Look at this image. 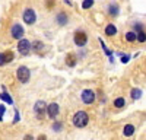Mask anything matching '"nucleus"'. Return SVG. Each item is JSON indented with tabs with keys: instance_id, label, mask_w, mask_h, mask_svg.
I'll use <instances>...</instances> for the list:
<instances>
[{
	"instance_id": "nucleus-7",
	"label": "nucleus",
	"mask_w": 146,
	"mask_h": 140,
	"mask_svg": "<svg viewBox=\"0 0 146 140\" xmlns=\"http://www.w3.org/2000/svg\"><path fill=\"white\" fill-rule=\"evenodd\" d=\"M95 98H96V95H95V92H94L92 89H83L82 93H80V99H82V102H83V104H86V105L94 104V102H95Z\"/></svg>"
},
{
	"instance_id": "nucleus-8",
	"label": "nucleus",
	"mask_w": 146,
	"mask_h": 140,
	"mask_svg": "<svg viewBox=\"0 0 146 140\" xmlns=\"http://www.w3.org/2000/svg\"><path fill=\"white\" fill-rule=\"evenodd\" d=\"M73 41L78 47H85L88 42V34L85 31H76L75 35H73Z\"/></svg>"
},
{
	"instance_id": "nucleus-1",
	"label": "nucleus",
	"mask_w": 146,
	"mask_h": 140,
	"mask_svg": "<svg viewBox=\"0 0 146 140\" xmlns=\"http://www.w3.org/2000/svg\"><path fill=\"white\" fill-rule=\"evenodd\" d=\"M72 123H73V125L78 127V128L86 127L88 123H89V115H88V112H86V111H78L75 115H73Z\"/></svg>"
},
{
	"instance_id": "nucleus-13",
	"label": "nucleus",
	"mask_w": 146,
	"mask_h": 140,
	"mask_svg": "<svg viewBox=\"0 0 146 140\" xmlns=\"http://www.w3.org/2000/svg\"><path fill=\"white\" fill-rule=\"evenodd\" d=\"M105 35H108V37H114V35L117 34V26L114 25V23H108V25L105 26L104 29Z\"/></svg>"
},
{
	"instance_id": "nucleus-29",
	"label": "nucleus",
	"mask_w": 146,
	"mask_h": 140,
	"mask_svg": "<svg viewBox=\"0 0 146 140\" xmlns=\"http://www.w3.org/2000/svg\"><path fill=\"white\" fill-rule=\"evenodd\" d=\"M5 57H3V53H0V66H5Z\"/></svg>"
},
{
	"instance_id": "nucleus-21",
	"label": "nucleus",
	"mask_w": 146,
	"mask_h": 140,
	"mask_svg": "<svg viewBox=\"0 0 146 140\" xmlns=\"http://www.w3.org/2000/svg\"><path fill=\"white\" fill-rule=\"evenodd\" d=\"M94 0H83L82 2V9H91L94 6Z\"/></svg>"
},
{
	"instance_id": "nucleus-32",
	"label": "nucleus",
	"mask_w": 146,
	"mask_h": 140,
	"mask_svg": "<svg viewBox=\"0 0 146 140\" xmlns=\"http://www.w3.org/2000/svg\"><path fill=\"white\" fill-rule=\"evenodd\" d=\"M0 121H3V115H0Z\"/></svg>"
},
{
	"instance_id": "nucleus-25",
	"label": "nucleus",
	"mask_w": 146,
	"mask_h": 140,
	"mask_svg": "<svg viewBox=\"0 0 146 140\" xmlns=\"http://www.w3.org/2000/svg\"><path fill=\"white\" fill-rule=\"evenodd\" d=\"M133 31H135V32L137 34V32L145 31V29H143V25H142V23H139V22H137V23H135V26H133Z\"/></svg>"
},
{
	"instance_id": "nucleus-9",
	"label": "nucleus",
	"mask_w": 146,
	"mask_h": 140,
	"mask_svg": "<svg viewBox=\"0 0 146 140\" xmlns=\"http://www.w3.org/2000/svg\"><path fill=\"white\" fill-rule=\"evenodd\" d=\"M60 112V107H58V104L56 102H51L50 105H47V117L50 120H56L57 118V115Z\"/></svg>"
},
{
	"instance_id": "nucleus-12",
	"label": "nucleus",
	"mask_w": 146,
	"mask_h": 140,
	"mask_svg": "<svg viewBox=\"0 0 146 140\" xmlns=\"http://www.w3.org/2000/svg\"><path fill=\"white\" fill-rule=\"evenodd\" d=\"M76 63H78V57H76V54L69 53V54L66 55V64H67L69 67H75Z\"/></svg>"
},
{
	"instance_id": "nucleus-30",
	"label": "nucleus",
	"mask_w": 146,
	"mask_h": 140,
	"mask_svg": "<svg viewBox=\"0 0 146 140\" xmlns=\"http://www.w3.org/2000/svg\"><path fill=\"white\" fill-rule=\"evenodd\" d=\"M23 140H34V137H32L31 134H27L25 137H23Z\"/></svg>"
},
{
	"instance_id": "nucleus-16",
	"label": "nucleus",
	"mask_w": 146,
	"mask_h": 140,
	"mask_svg": "<svg viewBox=\"0 0 146 140\" xmlns=\"http://www.w3.org/2000/svg\"><path fill=\"white\" fill-rule=\"evenodd\" d=\"M142 90L139 89V88H133L131 90H130V98L133 99V101H137V99H140L142 98Z\"/></svg>"
},
{
	"instance_id": "nucleus-18",
	"label": "nucleus",
	"mask_w": 146,
	"mask_h": 140,
	"mask_svg": "<svg viewBox=\"0 0 146 140\" xmlns=\"http://www.w3.org/2000/svg\"><path fill=\"white\" fill-rule=\"evenodd\" d=\"M124 38H126L127 42H135V41H137V34L135 31H129V32H126Z\"/></svg>"
},
{
	"instance_id": "nucleus-14",
	"label": "nucleus",
	"mask_w": 146,
	"mask_h": 140,
	"mask_svg": "<svg viewBox=\"0 0 146 140\" xmlns=\"http://www.w3.org/2000/svg\"><path fill=\"white\" fill-rule=\"evenodd\" d=\"M0 99H2L3 102H6V104H9V105L13 104V99H12V96L7 93V90H6V88H5V86H3V92L0 93Z\"/></svg>"
},
{
	"instance_id": "nucleus-19",
	"label": "nucleus",
	"mask_w": 146,
	"mask_h": 140,
	"mask_svg": "<svg viewBox=\"0 0 146 140\" xmlns=\"http://www.w3.org/2000/svg\"><path fill=\"white\" fill-rule=\"evenodd\" d=\"M113 105H114L115 108H124V105H126V99H124L123 96L115 98V99H114V102H113Z\"/></svg>"
},
{
	"instance_id": "nucleus-31",
	"label": "nucleus",
	"mask_w": 146,
	"mask_h": 140,
	"mask_svg": "<svg viewBox=\"0 0 146 140\" xmlns=\"http://www.w3.org/2000/svg\"><path fill=\"white\" fill-rule=\"evenodd\" d=\"M36 140H47V137H45L44 134H41V136H38V137H36Z\"/></svg>"
},
{
	"instance_id": "nucleus-28",
	"label": "nucleus",
	"mask_w": 146,
	"mask_h": 140,
	"mask_svg": "<svg viewBox=\"0 0 146 140\" xmlns=\"http://www.w3.org/2000/svg\"><path fill=\"white\" fill-rule=\"evenodd\" d=\"M53 6H54V0H47V7L51 9Z\"/></svg>"
},
{
	"instance_id": "nucleus-26",
	"label": "nucleus",
	"mask_w": 146,
	"mask_h": 140,
	"mask_svg": "<svg viewBox=\"0 0 146 140\" xmlns=\"http://www.w3.org/2000/svg\"><path fill=\"white\" fill-rule=\"evenodd\" d=\"M130 58H131V55H129V54H123V55H121V63H129L130 61Z\"/></svg>"
},
{
	"instance_id": "nucleus-15",
	"label": "nucleus",
	"mask_w": 146,
	"mask_h": 140,
	"mask_svg": "<svg viewBox=\"0 0 146 140\" xmlns=\"http://www.w3.org/2000/svg\"><path fill=\"white\" fill-rule=\"evenodd\" d=\"M135 130H136V128H135V125H133V124H126L124 128H123V134L126 137H131L133 134H135Z\"/></svg>"
},
{
	"instance_id": "nucleus-20",
	"label": "nucleus",
	"mask_w": 146,
	"mask_h": 140,
	"mask_svg": "<svg viewBox=\"0 0 146 140\" xmlns=\"http://www.w3.org/2000/svg\"><path fill=\"white\" fill-rule=\"evenodd\" d=\"M3 57H5V63H10V61H13V58H15V54L12 53V51H5L3 53Z\"/></svg>"
},
{
	"instance_id": "nucleus-10",
	"label": "nucleus",
	"mask_w": 146,
	"mask_h": 140,
	"mask_svg": "<svg viewBox=\"0 0 146 140\" xmlns=\"http://www.w3.org/2000/svg\"><path fill=\"white\" fill-rule=\"evenodd\" d=\"M56 22L60 26H66L69 23V16H67L66 12H58V13L56 15Z\"/></svg>"
},
{
	"instance_id": "nucleus-23",
	"label": "nucleus",
	"mask_w": 146,
	"mask_h": 140,
	"mask_svg": "<svg viewBox=\"0 0 146 140\" xmlns=\"http://www.w3.org/2000/svg\"><path fill=\"white\" fill-rule=\"evenodd\" d=\"M100 44H101V47H102V50H104V53H105V54H107L108 57H113V53H111V51H110V50L107 48V45L104 44V41H102V40H100Z\"/></svg>"
},
{
	"instance_id": "nucleus-22",
	"label": "nucleus",
	"mask_w": 146,
	"mask_h": 140,
	"mask_svg": "<svg viewBox=\"0 0 146 140\" xmlns=\"http://www.w3.org/2000/svg\"><path fill=\"white\" fill-rule=\"evenodd\" d=\"M137 41H139L140 44L146 42V32H145V31H140V32H137Z\"/></svg>"
},
{
	"instance_id": "nucleus-5",
	"label": "nucleus",
	"mask_w": 146,
	"mask_h": 140,
	"mask_svg": "<svg viewBox=\"0 0 146 140\" xmlns=\"http://www.w3.org/2000/svg\"><path fill=\"white\" fill-rule=\"evenodd\" d=\"M34 112L36 115V118L42 120L45 117V114H47V104L44 101H36L35 105H34Z\"/></svg>"
},
{
	"instance_id": "nucleus-11",
	"label": "nucleus",
	"mask_w": 146,
	"mask_h": 140,
	"mask_svg": "<svg viewBox=\"0 0 146 140\" xmlns=\"http://www.w3.org/2000/svg\"><path fill=\"white\" fill-rule=\"evenodd\" d=\"M107 10H108V15L113 16V18H117L120 15V6L117 3H110Z\"/></svg>"
},
{
	"instance_id": "nucleus-27",
	"label": "nucleus",
	"mask_w": 146,
	"mask_h": 140,
	"mask_svg": "<svg viewBox=\"0 0 146 140\" xmlns=\"http://www.w3.org/2000/svg\"><path fill=\"white\" fill-rule=\"evenodd\" d=\"M6 114V107L3 104H0V115H5Z\"/></svg>"
},
{
	"instance_id": "nucleus-6",
	"label": "nucleus",
	"mask_w": 146,
	"mask_h": 140,
	"mask_svg": "<svg viewBox=\"0 0 146 140\" xmlns=\"http://www.w3.org/2000/svg\"><path fill=\"white\" fill-rule=\"evenodd\" d=\"M23 35H25V29H23V26L21 25V23H13L10 28V37L15 38V40H22Z\"/></svg>"
},
{
	"instance_id": "nucleus-2",
	"label": "nucleus",
	"mask_w": 146,
	"mask_h": 140,
	"mask_svg": "<svg viewBox=\"0 0 146 140\" xmlns=\"http://www.w3.org/2000/svg\"><path fill=\"white\" fill-rule=\"evenodd\" d=\"M16 77L21 83H28L31 79V70L27 66H19L16 70Z\"/></svg>"
},
{
	"instance_id": "nucleus-4",
	"label": "nucleus",
	"mask_w": 146,
	"mask_h": 140,
	"mask_svg": "<svg viewBox=\"0 0 146 140\" xmlns=\"http://www.w3.org/2000/svg\"><path fill=\"white\" fill-rule=\"evenodd\" d=\"M22 20L27 23V25H34L36 22V13L32 7H27L22 13Z\"/></svg>"
},
{
	"instance_id": "nucleus-17",
	"label": "nucleus",
	"mask_w": 146,
	"mask_h": 140,
	"mask_svg": "<svg viewBox=\"0 0 146 140\" xmlns=\"http://www.w3.org/2000/svg\"><path fill=\"white\" fill-rule=\"evenodd\" d=\"M31 44H32V51L34 53H42V50H44V42L42 41H34Z\"/></svg>"
},
{
	"instance_id": "nucleus-3",
	"label": "nucleus",
	"mask_w": 146,
	"mask_h": 140,
	"mask_svg": "<svg viewBox=\"0 0 146 140\" xmlns=\"http://www.w3.org/2000/svg\"><path fill=\"white\" fill-rule=\"evenodd\" d=\"M18 51L21 55H29V53L32 51V44L31 41H28L27 38H22L18 41Z\"/></svg>"
},
{
	"instance_id": "nucleus-24",
	"label": "nucleus",
	"mask_w": 146,
	"mask_h": 140,
	"mask_svg": "<svg viewBox=\"0 0 146 140\" xmlns=\"http://www.w3.org/2000/svg\"><path fill=\"white\" fill-rule=\"evenodd\" d=\"M63 128V123H60V121H56L54 124H53V130L54 131H60Z\"/></svg>"
}]
</instances>
